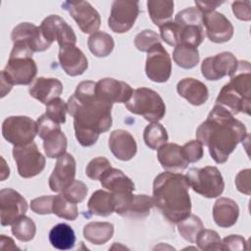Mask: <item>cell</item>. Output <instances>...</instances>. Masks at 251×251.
I'll return each mask as SVG.
<instances>
[{
    "label": "cell",
    "mask_w": 251,
    "mask_h": 251,
    "mask_svg": "<svg viewBox=\"0 0 251 251\" xmlns=\"http://www.w3.org/2000/svg\"><path fill=\"white\" fill-rule=\"evenodd\" d=\"M58 58L61 68L71 76L82 75L88 67V62L83 52L73 44L61 46Z\"/></svg>",
    "instance_id": "cell-21"
},
{
    "label": "cell",
    "mask_w": 251,
    "mask_h": 251,
    "mask_svg": "<svg viewBox=\"0 0 251 251\" xmlns=\"http://www.w3.org/2000/svg\"><path fill=\"white\" fill-rule=\"evenodd\" d=\"M43 148L48 158H59L66 153L68 140L61 128H57L44 136Z\"/></svg>",
    "instance_id": "cell-31"
},
{
    "label": "cell",
    "mask_w": 251,
    "mask_h": 251,
    "mask_svg": "<svg viewBox=\"0 0 251 251\" xmlns=\"http://www.w3.org/2000/svg\"><path fill=\"white\" fill-rule=\"evenodd\" d=\"M87 192H88V188L86 184L81 180H77V179H75L68 187H66L62 191L64 196L69 201L75 204L82 202L85 199Z\"/></svg>",
    "instance_id": "cell-42"
},
{
    "label": "cell",
    "mask_w": 251,
    "mask_h": 251,
    "mask_svg": "<svg viewBox=\"0 0 251 251\" xmlns=\"http://www.w3.org/2000/svg\"><path fill=\"white\" fill-rule=\"evenodd\" d=\"M176 91L179 96L194 106L206 103L209 97L207 86L202 81L192 77H185L179 80L176 84Z\"/></svg>",
    "instance_id": "cell-26"
},
{
    "label": "cell",
    "mask_w": 251,
    "mask_h": 251,
    "mask_svg": "<svg viewBox=\"0 0 251 251\" xmlns=\"http://www.w3.org/2000/svg\"><path fill=\"white\" fill-rule=\"evenodd\" d=\"M174 2L167 0H149L147 9L152 22L161 26L171 21L174 13Z\"/></svg>",
    "instance_id": "cell-32"
},
{
    "label": "cell",
    "mask_w": 251,
    "mask_h": 251,
    "mask_svg": "<svg viewBox=\"0 0 251 251\" xmlns=\"http://www.w3.org/2000/svg\"><path fill=\"white\" fill-rule=\"evenodd\" d=\"M11 38L14 43L25 44L32 52L45 51L52 44L46 39L40 26L30 23H21L14 27Z\"/></svg>",
    "instance_id": "cell-16"
},
{
    "label": "cell",
    "mask_w": 251,
    "mask_h": 251,
    "mask_svg": "<svg viewBox=\"0 0 251 251\" xmlns=\"http://www.w3.org/2000/svg\"><path fill=\"white\" fill-rule=\"evenodd\" d=\"M126 107L130 113L142 116L151 123L159 122L166 114V105L162 97L147 87L133 90L131 97L126 103Z\"/></svg>",
    "instance_id": "cell-6"
},
{
    "label": "cell",
    "mask_w": 251,
    "mask_h": 251,
    "mask_svg": "<svg viewBox=\"0 0 251 251\" xmlns=\"http://www.w3.org/2000/svg\"><path fill=\"white\" fill-rule=\"evenodd\" d=\"M158 161L166 172L181 173L188 167L182 147L176 143H165L157 152Z\"/></svg>",
    "instance_id": "cell-22"
},
{
    "label": "cell",
    "mask_w": 251,
    "mask_h": 251,
    "mask_svg": "<svg viewBox=\"0 0 251 251\" xmlns=\"http://www.w3.org/2000/svg\"><path fill=\"white\" fill-rule=\"evenodd\" d=\"M203 26L207 37L215 43H225L233 35V25L222 13L212 11L203 14Z\"/></svg>",
    "instance_id": "cell-18"
},
{
    "label": "cell",
    "mask_w": 251,
    "mask_h": 251,
    "mask_svg": "<svg viewBox=\"0 0 251 251\" xmlns=\"http://www.w3.org/2000/svg\"><path fill=\"white\" fill-rule=\"evenodd\" d=\"M160 27V37L166 43L171 46H176L179 44V27L175 22H168L162 25Z\"/></svg>",
    "instance_id": "cell-46"
},
{
    "label": "cell",
    "mask_w": 251,
    "mask_h": 251,
    "mask_svg": "<svg viewBox=\"0 0 251 251\" xmlns=\"http://www.w3.org/2000/svg\"><path fill=\"white\" fill-rule=\"evenodd\" d=\"M62 8L69 12L83 33L92 34L100 27V15L89 2L65 1L62 3Z\"/></svg>",
    "instance_id": "cell-12"
},
{
    "label": "cell",
    "mask_w": 251,
    "mask_h": 251,
    "mask_svg": "<svg viewBox=\"0 0 251 251\" xmlns=\"http://www.w3.org/2000/svg\"><path fill=\"white\" fill-rule=\"evenodd\" d=\"M28 91L31 97L47 105L54 99L60 97L63 92V84L57 78L40 76L30 84Z\"/></svg>",
    "instance_id": "cell-24"
},
{
    "label": "cell",
    "mask_w": 251,
    "mask_h": 251,
    "mask_svg": "<svg viewBox=\"0 0 251 251\" xmlns=\"http://www.w3.org/2000/svg\"><path fill=\"white\" fill-rule=\"evenodd\" d=\"M75 160L70 153L59 157L49 177L50 189L54 192H62L68 187L75 180Z\"/></svg>",
    "instance_id": "cell-20"
},
{
    "label": "cell",
    "mask_w": 251,
    "mask_h": 251,
    "mask_svg": "<svg viewBox=\"0 0 251 251\" xmlns=\"http://www.w3.org/2000/svg\"><path fill=\"white\" fill-rule=\"evenodd\" d=\"M27 211L26 200L13 188H3L0 191L1 226L13 225Z\"/></svg>",
    "instance_id": "cell-15"
},
{
    "label": "cell",
    "mask_w": 251,
    "mask_h": 251,
    "mask_svg": "<svg viewBox=\"0 0 251 251\" xmlns=\"http://www.w3.org/2000/svg\"><path fill=\"white\" fill-rule=\"evenodd\" d=\"M40 28L48 41L53 43L54 40H57L60 47L67 44L75 45L76 43L74 29L58 15H50L45 18L40 25Z\"/></svg>",
    "instance_id": "cell-17"
},
{
    "label": "cell",
    "mask_w": 251,
    "mask_h": 251,
    "mask_svg": "<svg viewBox=\"0 0 251 251\" xmlns=\"http://www.w3.org/2000/svg\"><path fill=\"white\" fill-rule=\"evenodd\" d=\"M173 59L178 67L188 70L197 66L200 56L196 47L189 44L180 43L175 47Z\"/></svg>",
    "instance_id": "cell-34"
},
{
    "label": "cell",
    "mask_w": 251,
    "mask_h": 251,
    "mask_svg": "<svg viewBox=\"0 0 251 251\" xmlns=\"http://www.w3.org/2000/svg\"><path fill=\"white\" fill-rule=\"evenodd\" d=\"M68 112L67 103L60 97L54 99L46 105L45 114L54 122L61 125L66 122V114Z\"/></svg>",
    "instance_id": "cell-43"
},
{
    "label": "cell",
    "mask_w": 251,
    "mask_h": 251,
    "mask_svg": "<svg viewBox=\"0 0 251 251\" xmlns=\"http://www.w3.org/2000/svg\"><path fill=\"white\" fill-rule=\"evenodd\" d=\"M32 51L22 43H14L6 67L1 72V80L13 85H27L37 74V66L32 59Z\"/></svg>",
    "instance_id": "cell-5"
},
{
    "label": "cell",
    "mask_w": 251,
    "mask_h": 251,
    "mask_svg": "<svg viewBox=\"0 0 251 251\" xmlns=\"http://www.w3.org/2000/svg\"><path fill=\"white\" fill-rule=\"evenodd\" d=\"M49 241L56 249L69 250L75 246V234L69 225L58 224L49 231Z\"/></svg>",
    "instance_id": "cell-30"
},
{
    "label": "cell",
    "mask_w": 251,
    "mask_h": 251,
    "mask_svg": "<svg viewBox=\"0 0 251 251\" xmlns=\"http://www.w3.org/2000/svg\"><path fill=\"white\" fill-rule=\"evenodd\" d=\"M204 225L199 217L190 214L188 217L177 223V230L181 237L190 243H194L195 239Z\"/></svg>",
    "instance_id": "cell-36"
},
{
    "label": "cell",
    "mask_w": 251,
    "mask_h": 251,
    "mask_svg": "<svg viewBox=\"0 0 251 251\" xmlns=\"http://www.w3.org/2000/svg\"><path fill=\"white\" fill-rule=\"evenodd\" d=\"M248 249L247 241L244 237L238 234H231L226 236L222 241V250H230V251H241Z\"/></svg>",
    "instance_id": "cell-49"
},
{
    "label": "cell",
    "mask_w": 251,
    "mask_h": 251,
    "mask_svg": "<svg viewBox=\"0 0 251 251\" xmlns=\"http://www.w3.org/2000/svg\"><path fill=\"white\" fill-rule=\"evenodd\" d=\"M224 2H216V1H195V5L197 6L196 8L202 13H210L212 11H215V9L222 5Z\"/></svg>",
    "instance_id": "cell-52"
},
{
    "label": "cell",
    "mask_w": 251,
    "mask_h": 251,
    "mask_svg": "<svg viewBox=\"0 0 251 251\" xmlns=\"http://www.w3.org/2000/svg\"><path fill=\"white\" fill-rule=\"evenodd\" d=\"M87 45L90 52L94 56L98 58H104L112 53L115 43L113 37L110 34L104 31H96L89 36Z\"/></svg>",
    "instance_id": "cell-33"
},
{
    "label": "cell",
    "mask_w": 251,
    "mask_h": 251,
    "mask_svg": "<svg viewBox=\"0 0 251 251\" xmlns=\"http://www.w3.org/2000/svg\"><path fill=\"white\" fill-rule=\"evenodd\" d=\"M203 14L195 7H188L176 14L175 23L178 25H203Z\"/></svg>",
    "instance_id": "cell-44"
},
{
    "label": "cell",
    "mask_w": 251,
    "mask_h": 251,
    "mask_svg": "<svg viewBox=\"0 0 251 251\" xmlns=\"http://www.w3.org/2000/svg\"><path fill=\"white\" fill-rule=\"evenodd\" d=\"M232 12L238 20L250 21L251 19V2L250 1H235L231 5Z\"/></svg>",
    "instance_id": "cell-50"
},
{
    "label": "cell",
    "mask_w": 251,
    "mask_h": 251,
    "mask_svg": "<svg viewBox=\"0 0 251 251\" xmlns=\"http://www.w3.org/2000/svg\"><path fill=\"white\" fill-rule=\"evenodd\" d=\"M109 148L113 155L121 161H129L137 151V145L133 136L126 130H113L109 136Z\"/></svg>",
    "instance_id": "cell-23"
},
{
    "label": "cell",
    "mask_w": 251,
    "mask_h": 251,
    "mask_svg": "<svg viewBox=\"0 0 251 251\" xmlns=\"http://www.w3.org/2000/svg\"><path fill=\"white\" fill-rule=\"evenodd\" d=\"M250 169L240 171L235 176V185L238 191L250 195Z\"/></svg>",
    "instance_id": "cell-51"
},
{
    "label": "cell",
    "mask_w": 251,
    "mask_h": 251,
    "mask_svg": "<svg viewBox=\"0 0 251 251\" xmlns=\"http://www.w3.org/2000/svg\"><path fill=\"white\" fill-rule=\"evenodd\" d=\"M185 159L188 163L198 162L204 155L203 145L198 140H191L181 146Z\"/></svg>",
    "instance_id": "cell-47"
},
{
    "label": "cell",
    "mask_w": 251,
    "mask_h": 251,
    "mask_svg": "<svg viewBox=\"0 0 251 251\" xmlns=\"http://www.w3.org/2000/svg\"><path fill=\"white\" fill-rule=\"evenodd\" d=\"M247 136L245 125L217 104L196 130L197 140L208 147L217 164L226 163L236 146Z\"/></svg>",
    "instance_id": "cell-2"
},
{
    "label": "cell",
    "mask_w": 251,
    "mask_h": 251,
    "mask_svg": "<svg viewBox=\"0 0 251 251\" xmlns=\"http://www.w3.org/2000/svg\"><path fill=\"white\" fill-rule=\"evenodd\" d=\"M53 198H54L53 195H45V196L34 198L30 202L31 211L38 215L52 214Z\"/></svg>",
    "instance_id": "cell-48"
},
{
    "label": "cell",
    "mask_w": 251,
    "mask_h": 251,
    "mask_svg": "<svg viewBox=\"0 0 251 251\" xmlns=\"http://www.w3.org/2000/svg\"><path fill=\"white\" fill-rule=\"evenodd\" d=\"M111 168L110 161L105 157H96L92 159L86 166L85 174L93 180L100 179L101 176Z\"/></svg>",
    "instance_id": "cell-45"
},
{
    "label": "cell",
    "mask_w": 251,
    "mask_h": 251,
    "mask_svg": "<svg viewBox=\"0 0 251 251\" xmlns=\"http://www.w3.org/2000/svg\"><path fill=\"white\" fill-rule=\"evenodd\" d=\"M52 214H55L59 218L68 221H75L78 216L77 207L75 203L69 201L63 193L54 196Z\"/></svg>",
    "instance_id": "cell-37"
},
{
    "label": "cell",
    "mask_w": 251,
    "mask_h": 251,
    "mask_svg": "<svg viewBox=\"0 0 251 251\" xmlns=\"http://www.w3.org/2000/svg\"><path fill=\"white\" fill-rule=\"evenodd\" d=\"M238 65L235 56L230 52H222L207 57L201 64V73L208 80H218L226 75H231Z\"/></svg>",
    "instance_id": "cell-14"
},
{
    "label": "cell",
    "mask_w": 251,
    "mask_h": 251,
    "mask_svg": "<svg viewBox=\"0 0 251 251\" xmlns=\"http://www.w3.org/2000/svg\"><path fill=\"white\" fill-rule=\"evenodd\" d=\"M189 185L180 173L164 172L153 182L154 206L172 224H177L191 214Z\"/></svg>",
    "instance_id": "cell-3"
},
{
    "label": "cell",
    "mask_w": 251,
    "mask_h": 251,
    "mask_svg": "<svg viewBox=\"0 0 251 251\" xmlns=\"http://www.w3.org/2000/svg\"><path fill=\"white\" fill-rule=\"evenodd\" d=\"M178 27H179V44L185 43L197 48L203 42L205 38L203 25H178Z\"/></svg>",
    "instance_id": "cell-39"
},
{
    "label": "cell",
    "mask_w": 251,
    "mask_h": 251,
    "mask_svg": "<svg viewBox=\"0 0 251 251\" xmlns=\"http://www.w3.org/2000/svg\"><path fill=\"white\" fill-rule=\"evenodd\" d=\"M138 14L137 1L116 0L112 3L108 25L116 33L126 32L133 26Z\"/></svg>",
    "instance_id": "cell-11"
},
{
    "label": "cell",
    "mask_w": 251,
    "mask_h": 251,
    "mask_svg": "<svg viewBox=\"0 0 251 251\" xmlns=\"http://www.w3.org/2000/svg\"><path fill=\"white\" fill-rule=\"evenodd\" d=\"M37 134V123L26 116H11L2 124L3 137L14 146L26 145Z\"/></svg>",
    "instance_id": "cell-8"
},
{
    "label": "cell",
    "mask_w": 251,
    "mask_h": 251,
    "mask_svg": "<svg viewBox=\"0 0 251 251\" xmlns=\"http://www.w3.org/2000/svg\"><path fill=\"white\" fill-rule=\"evenodd\" d=\"M189 187L206 198L219 197L225 189V181L218 168L206 166L191 168L185 175Z\"/></svg>",
    "instance_id": "cell-7"
},
{
    "label": "cell",
    "mask_w": 251,
    "mask_h": 251,
    "mask_svg": "<svg viewBox=\"0 0 251 251\" xmlns=\"http://www.w3.org/2000/svg\"><path fill=\"white\" fill-rule=\"evenodd\" d=\"M95 92L99 98L113 105L114 103H126L133 89L125 81L105 77L96 82Z\"/></svg>",
    "instance_id": "cell-19"
},
{
    "label": "cell",
    "mask_w": 251,
    "mask_h": 251,
    "mask_svg": "<svg viewBox=\"0 0 251 251\" xmlns=\"http://www.w3.org/2000/svg\"><path fill=\"white\" fill-rule=\"evenodd\" d=\"M239 208L230 198L221 197L213 206V219L220 227H230L237 222Z\"/></svg>",
    "instance_id": "cell-27"
},
{
    "label": "cell",
    "mask_w": 251,
    "mask_h": 251,
    "mask_svg": "<svg viewBox=\"0 0 251 251\" xmlns=\"http://www.w3.org/2000/svg\"><path fill=\"white\" fill-rule=\"evenodd\" d=\"M87 208L89 213L92 215L108 217L115 212L114 196L111 192H107L102 189L96 190L90 196Z\"/></svg>",
    "instance_id": "cell-28"
},
{
    "label": "cell",
    "mask_w": 251,
    "mask_h": 251,
    "mask_svg": "<svg viewBox=\"0 0 251 251\" xmlns=\"http://www.w3.org/2000/svg\"><path fill=\"white\" fill-rule=\"evenodd\" d=\"M11 230L17 239L27 242L33 239L36 232V226L30 218L24 215L12 225Z\"/></svg>",
    "instance_id": "cell-38"
},
{
    "label": "cell",
    "mask_w": 251,
    "mask_h": 251,
    "mask_svg": "<svg viewBox=\"0 0 251 251\" xmlns=\"http://www.w3.org/2000/svg\"><path fill=\"white\" fill-rule=\"evenodd\" d=\"M13 157L18 167V173L24 178L33 177L45 168V157L33 141L26 145L14 146Z\"/></svg>",
    "instance_id": "cell-9"
},
{
    "label": "cell",
    "mask_w": 251,
    "mask_h": 251,
    "mask_svg": "<svg viewBox=\"0 0 251 251\" xmlns=\"http://www.w3.org/2000/svg\"><path fill=\"white\" fill-rule=\"evenodd\" d=\"M96 82H79L67 102L68 113L74 118L75 137L81 146L96 143L100 133L112 126V104L99 98L95 92Z\"/></svg>",
    "instance_id": "cell-1"
},
{
    "label": "cell",
    "mask_w": 251,
    "mask_h": 251,
    "mask_svg": "<svg viewBox=\"0 0 251 251\" xmlns=\"http://www.w3.org/2000/svg\"><path fill=\"white\" fill-rule=\"evenodd\" d=\"M5 243H8V250H12V249H17V248H18V247L14 244V241H13L12 238L7 237V236H5L4 234H2V235H1V244H3V245H1V248H2V249H5V248H6V247L4 246Z\"/></svg>",
    "instance_id": "cell-53"
},
{
    "label": "cell",
    "mask_w": 251,
    "mask_h": 251,
    "mask_svg": "<svg viewBox=\"0 0 251 251\" xmlns=\"http://www.w3.org/2000/svg\"><path fill=\"white\" fill-rule=\"evenodd\" d=\"M114 234V226L107 222H91L84 226L83 236L92 244L102 245L109 241Z\"/></svg>",
    "instance_id": "cell-29"
},
{
    "label": "cell",
    "mask_w": 251,
    "mask_h": 251,
    "mask_svg": "<svg viewBox=\"0 0 251 251\" xmlns=\"http://www.w3.org/2000/svg\"><path fill=\"white\" fill-rule=\"evenodd\" d=\"M161 40L162 39L157 32L151 29H144L135 36L134 45L139 51L148 52L154 45L161 43Z\"/></svg>",
    "instance_id": "cell-41"
},
{
    "label": "cell",
    "mask_w": 251,
    "mask_h": 251,
    "mask_svg": "<svg viewBox=\"0 0 251 251\" xmlns=\"http://www.w3.org/2000/svg\"><path fill=\"white\" fill-rule=\"evenodd\" d=\"M114 196L115 213L122 217L142 219L150 214L154 207L153 198L145 194L127 193Z\"/></svg>",
    "instance_id": "cell-10"
},
{
    "label": "cell",
    "mask_w": 251,
    "mask_h": 251,
    "mask_svg": "<svg viewBox=\"0 0 251 251\" xmlns=\"http://www.w3.org/2000/svg\"><path fill=\"white\" fill-rule=\"evenodd\" d=\"M143 139L150 149L158 150L162 145L167 143L169 136L166 128L158 122H155L144 128Z\"/></svg>",
    "instance_id": "cell-35"
},
{
    "label": "cell",
    "mask_w": 251,
    "mask_h": 251,
    "mask_svg": "<svg viewBox=\"0 0 251 251\" xmlns=\"http://www.w3.org/2000/svg\"><path fill=\"white\" fill-rule=\"evenodd\" d=\"M101 185L108 189L113 195H124L135 190L133 181L121 170L110 168L100 177Z\"/></svg>",
    "instance_id": "cell-25"
},
{
    "label": "cell",
    "mask_w": 251,
    "mask_h": 251,
    "mask_svg": "<svg viewBox=\"0 0 251 251\" xmlns=\"http://www.w3.org/2000/svg\"><path fill=\"white\" fill-rule=\"evenodd\" d=\"M145 73L154 82H166L172 74V60L161 43L154 45L148 52Z\"/></svg>",
    "instance_id": "cell-13"
},
{
    "label": "cell",
    "mask_w": 251,
    "mask_h": 251,
    "mask_svg": "<svg viewBox=\"0 0 251 251\" xmlns=\"http://www.w3.org/2000/svg\"><path fill=\"white\" fill-rule=\"evenodd\" d=\"M251 103V67L248 61H238L230 80L223 86L216 104L226 109L230 114L250 115Z\"/></svg>",
    "instance_id": "cell-4"
},
{
    "label": "cell",
    "mask_w": 251,
    "mask_h": 251,
    "mask_svg": "<svg viewBox=\"0 0 251 251\" xmlns=\"http://www.w3.org/2000/svg\"><path fill=\"white\" fill-rule=\"evenodd\" d=\"M195 242L199 249L204 251L222 250V239L218 232L213 229H201L195 239Z\"/></svg>",
    "instance_id": "cell-40"
}]
</instances>
